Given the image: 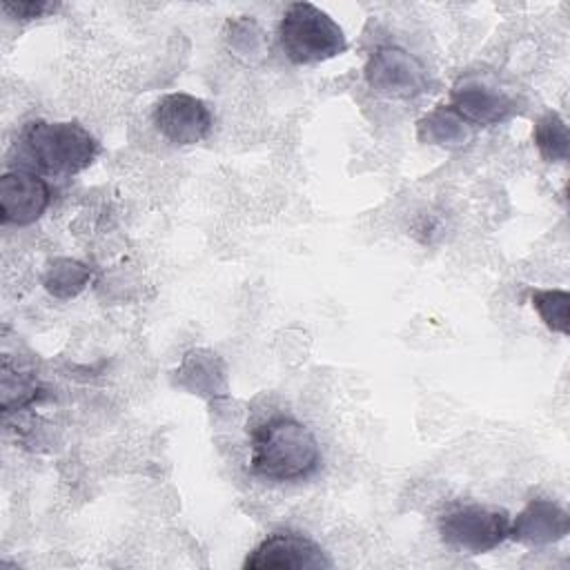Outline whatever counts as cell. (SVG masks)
Segmentation results:
<instances>
[{"mask_svg": "<svg viewBox=\"0 0 570 570\" xmlns=\"http://www.w3.org/2000/svg\"><path fill=\"white\" fill-rule=\"evenodd\" d=\"M448 105L472 127H492L519 111L517 94L492 71L459 76L450 89Z\"/></svg>", "mask_w": 570, "mask_h": 570, "instance_id": "cell-5", "label": "cell"}, {"mask_svg": "<svg viewBox=\"0 0 570 570\" xmlns=\"http://www.w3.org/2000/svg\"><path fill=\"white\" fill-rule=\"evenodd\" d=\"M332 561L323 548L296 530L269 532L245 559V570H318Z\"/></svg>", "mask_w": 570, "mask_h": 570, "instance_id": "cell-7", "label": "cell"}, {"mask_svg": "<svg viewBox=\"0 0 570 570\" xmlns=\"http://www.w3.org/2000/svg\"><path fill=\"white\" fill-rule=\"evenodd\" d=\"M58 4L56 2H45V0H4L2 11L13 16L16 20H36L42 18L45 13H51Z\"/></svg>", "mask_w": 570, "mask_h": 570, "instance_id": "cell-16", "label": "cell"}, {"mask_svg": "<svg viewBox=\"0 0 570 570\" xmlns=\"http://www.w3.org/2000/svg\"><path fill=\"white\" fill-rule=\"evenodd\" d=\"M40 396V385L36 379L22 372H11L9 363L2 365V412L20 410Z\"/></svg>", "mask_w": 570, "mask_h": 570, "instance_id": "cell-15", "label": "cell"}, {"mask_svg": "<svg viewBox=\"0 0 570 570\" xmlns=\"http://www.w3.org/2000/svg\"><path fill=\"white\" fill-rule=\"evenodd\" d=\"M91 272L85 263L73 258H56L47 265L45 272V289L56 298H71L85 289Z\"/></svg>", "mask_w": 570, "mask_h": 570, "instance_id": "cell-12", "label": "cell"}, {"mask_svg": "<svg viewBox=\"0 0 570 570\" xmlns=\"http://www.w3.org/2000/svg\"><path fill=\"white\" fill-rule=\"evenodd\" d=\"M443 543L468 554H483L510 539V514L483 503H459L439 517Z\"/></svg>", "mask_w": 570, "mask_h": 570, "instance_id": "cell-4", "label": "cell"}, {"mask_svg": "<svg viewBox=\"0 0 570 570\" xmlns=\"http://www.w3.org/2000/svg\"><path fill=\"white\" fill-rule=\"evenodd\" d=\"M534 145L539 154L548 163L566 160L568 158V147H570V136H568V125L557 111H546L532 129Z\"/></svg>", "mask_w": 570, "mask_h": 570, "instance_id": "cell-13", "label": "cell"}, {"mask_svg": "<svg viewBox=\"0 0 570 570\" xmlns=\"http://www.w3.org/2000/svg\"><path fill=\"white\" fill-rule=\"evenodd\" d=\"M321 465V445L314 432L294 416L276 414L252 430L249 468L256 476L285 483L314 474Z\"/></svg>", "mask_w": 570, "mask_h": 570, "instance_id": "cell-1", "label": "cell"}, {"mask_svg": "<svg viewBox=\"0 0 570 570\" xmlns=\"http://www.w3.org/2000/svg\"><path fill=\"white\" fill-rule=\"evenodd\" d=\"M51 203L49 183L24 167L9 169L0 178V223L27 227L36 223Z\"/></svg>", "mask_w": 570, "mask_h": 570, "instance_id": "cell-8", "label": "cell"}, {"mask_svg": "<svg viewBox=\"0 0 570 570\" xmlns=\"http://www.w3.org/2000/svg\"><path fill=\"white\" fill-rule=\"evenodd\" d=\"M20 138L36 167L49 176L80 174L98 156L96 138L73 120H31Z\"/></svg>", "mask_w": 570, "mask_h": 570, "instance_id": "cell-2", "label": "cell"}, {"mask_svg": "<svg viewBox=\"0 0 570 570\" xmlns=\"http://www.w3.org/2000/svg\"><path fill=\"white\" fill-rule=\"evenodd\" d=\"M278 42L294 65H316L341 56L347 38L338 22L312 2H292L278 22Z\"/></svg>", "mask_w": 570, "mask_h": 570, "instance_id": "cell-3", "label": "cell"}, {"mask_svg": "<svg viewBox=\"0 0 570 570\" xmlns=\"http://www.w3.org/2000/svg\"><path fill=\"white\" fill-rule=\"evenodd\" d=\"M476 127L459 116L450 105H439L416 122V136L425 145L443 149H463L472 142Z\"/></svg>", "mask_w": 570, "mask_h": 570, "instance_id": "cell-11", "label": "cell"}, {"mask_svg": "<svg viewBox=\"0 0 570 570\" xmlns=\"http://www.w3.org/2000/svg\"><path fill=\"white\" fill-rule=\"evenodd\" d=\"M154 125L174 145H196L209 134L214 118L200 98L174 91L154 105Z\"/></svg>", "mask_w": 570, "mask_h": 570, "instance_id": "cell-9", "label": "cell"}, {"mask_svg": "<svg viewBox=\"0 0 570 570\" xmlns=\"http://www.w3.org/2000/svg\"><path fill=\"white\" fill-rule=\"evenodd\" d=\"M568 530V510L550 499H532L514 521H510V539L523 546H548L561 541Z\"/></svg>", "mask_w": 570, "mask_h": 570, "instance_id": "cell-10", "label": "cell"}, {"mask_svg": "<svg viewBox=\"0 0 570 570\" xmlns=\"http://www.w3.org/2000/svg\"><path fill=\"white\" fill-rule=\"evenodd\" d=\"M530 301L548 330L568 334L570 294L566 289H532Z\"/></svg>", "mask_w": 570, "mask_h": 570, "instance_id": "cell-14", "label": "cell"}, {"mask_svg": "<svg viewBox=\"0 0 570 570\" xmlns=\"http://www.w3.org/2000/svg\"><path fill=\"white\" fill-rule=\"evenodd\" d=\"M363 73L374 94L394 100L416 98L430 87V76L421 58L396 45L379 47L367 58Z\"/></svg>", "mask_w": 570, "mask_h": 570, "instance_id": "cell-6", "label": "cell"}]
</instances>
